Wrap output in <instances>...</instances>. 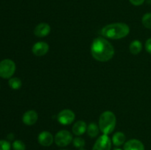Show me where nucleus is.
<instances>
[{
    "mask_svg": "<svg viewBox=\"0 0 151 150\" xmlns=\"http://www.w3.org/2000/svg\"><path fill=\"white\" fill-rule=\"evenodd\" d=\"M114 48L108 40L98 37L93 41L91 53L94 59L99 62H107L114 55Z\"/></svg>",
    "mask_w": 151,
    "mask_h": 150,
    "instance_id": "f257e3e1",
    "label": "nucleus"
},
{
    "mask_svg": "<svg viewBox=\"0 0 151 150\" xmlns=\"http://www.w3.org/2000/svg\"><path fill=\"white\" fill-rule=\"evenodd\" d=\"M130 32V27L125 23H113L102 28L100 33L105 38L117 40L126 37Z\"/></svg>",
    "mask_w": 151,
    "mask_h": 150,
    "instance_id": "f03ea898",
    "label": "nucleus"
},
{
    "mask_svg": "<svg viewBox=\"0 0 151 150\" xmlns=\"http://www.w3.org/2000/svg\"><path fill=\"white\" fill-rule=\"evenodd\" d=\"M116 124V118L111 111H105L100 115L99 119V128L104 135L111 133L114 130Z\"/></svg>",
    "mask_w": 151,
    "mask_h": 150,
    "instance_id": "7ed1b4c3",
    "label": "nucleus"
},
{
    "mask_svg": "<svg viewBox=\"0 0 151 150\" xmlns=\"http://www.w3.org/2000/svg\"><path fill=\"white\" fill-rule=\"evenodd\" d=\"M16 64L10 59H4L0 62V76L4 79H9L16 71Z\"/></svg>",
    "mask_w": 151,
    "mask_h": 150,
    "instance_id": "20e7f679",
    "label": "nucleus"
},
{
    "mask_svg": "<svg viewBox=\"0 0 151 150\" xmlns=\"http://www.w3.org/2000/svg\"><path fill=\"white\" fill-rule=\"evenodd\" d=\"M55 143L57 146L60 147H65L70 144L73 140L72 133L69 131L63 129L55 134Z\"/></svg>",
    "mask_w": 151,
    "mask_h": 150,
    "instance_id": "39448f33",
    "label": "nucleus"
},
{
    "mask_svg": "<svg viewBox=\"0 0 151 150\" xmlns=\"http://www.w3.org/2000/svg\"><path fill=\"white\" fill-rule=\"evenodd\" d=\"M111 140L108 135H102L96 140L92 150H111Z\"/></svg>",
    "mask_w": 151,
    "mask_h": 150,
    "instance_id": "423d86ee",
    "label": "nucleus"
},
{
    "mask_svg": "<svg viewBox=\"0 0 151 150\" xmlns=\"http://www.w3.org/2000/svg\"><path fill=\"white\" fill-rule=\"evenodd\" d=\"M57 119L60 124L69 125L75 121V114L72 110L69 109H64L59 112Z\"/></svg>",
    "mask_w": 151,
    "mask_h": 150,
    "instance_id": "0eeeda50",
    "label": "nucleus"
},
{
    "mask_svg": "<svg viewBox=\"0 0 151 150\" xmlns=\"http://www.w3.org/2000/svg\"><path fill=\"white\" fill-rule=\"evenodd\" d=\"M49 45L47 43L44 41H39L35 43L32 48V52L37 57H41L47 54L49 51Z\"/></svg>",
    "mask_w": 151,
    "mask_h": 150,
    "instance_id": "6e6552de",
    "label": "nucleus"
},
{
    "mask_svg": "<svg viewBox=\"0 0 151 150\" xmlns=\"http://www.w3.org/2000/svg\"><path fill=\"white\" fill-rule=\"evenodd\" d=\"M55 138L52 134L48 131L40 132L38 136V142L42 146H50L53 144Z\"/></svg>",
    "mask_w": 151,
    "mask_h": 150,
    "instance_id": "1a4fd4ad",
    "label": "nucleus"
},
{
    "mask_svg": "<svg viewBox=\"0 0 151 150\" xmlns=\"http://www.w3.org/2000/svg\"><path fill=\"white\" fill-rule=\"evenodd\" d=\"M38 119V115L37 112L33 110H29L24 113L22 116V121L27 126H32L36 123Z\"/></svg>",
    "mask_w": 151,
    "mask_h": 150,
    "instance_id": "9d476101",
    "label": "nucleus"
},
{
    "mask_svg": "<svg viewBox=\"0 0 151 150\" xmlns=\"http://www.w3.org/2000/svg\"><path fill=\"white\" fill-rule=\"evenodd\" d=\"M51 32V27L47 23H40L35 26L34 29V34L38 38H44L47 36Z\"/></svg>",
    "mask_w": 151,
    "mask_h": 150,
    "instance_id": "9b49d317",
    "label": "nucleus"
},
{
    "mask_svg": "<svg viewBox=\"0 0 151 150\" xmlns=\"http://www.w3.org/2000/svg\"><path fill=\"white\" fill-rule=\"evenodd\" d=\"M123 150H145V145L138 139H131L124 144Z\"/></svg>",
    "mask_w": 151,
    "mask_h": 150,
    "instance_id": "f8f14e48",
    "label": "nucleus"
},
{
    "mask_svg": "<svg viewBox=\"0 0 151 150\" xmlns=\"http://www.w3.org/2000/svg\"><path fill=\"white\" fill-rule=\"evenodd\" d=\"M87 124L84 121H78L72 126V132L77 136L83 135L87 131Z\"/></svg>",
    "mask_w": 151,
    "mask_h": 150,
    "instance_id": "ddd939ff",
    "label": "nucleus"
},
{
    "mask_svg": "<svg viewBox=\"0 0 151 150\" xmlns=\"http://www.w3.org/2000/svg\"><path fill=\"white\" fill-rule=\"evenodd\" d=\"M125 139H126V137H125V134L123 132H116L112 136L111 141L114 146H120L123 145L125 144Z\"/></svg>",
    "mask_w": 151,
    "mask_h": 150,
    "instance_id": "4468645a",
    "label": "nucleus"
},
{
    "mask_svg": "<svg viewBox=\"0 0 151 150\" xmlns=\"http://www.w3.org/2000/svg\"><path fill=\"white\" fill-rule=\"evenodd\" d=\"M130 52L133 54H138L142 50V44L139 40H134L129 46Z\"/></svg>",
    "mask_w": 151,
    "mask_h": 150,
    "instance_id": "2eb2a0df",
    "label": "nucleus"
},
{
    "mask_svg": "<svg viewBox=\"0 0 151 150\" xmlns=\"http://www.w3.org/2000/svg\"><path fill=\"white\" fill-rule=\"evenodd\" d=\"M87 133L90 138H95L98 135L100 128L95 123H90L87 126Z\"/></svg>",
    "mask_w": 151,
    "mask_h": 150,
    "instance_id": "dca6fc26",
    "label": "nucleus"
},
{
    "mask_svg": "<svg viewBox=\"0 0 151 150\" xmlns=\"http://www.w3.org/2000/svg\"><path fill=\"white\" fill-rule=\"evenodd\" d=\"M9 86L13 90H18L22 87V82L19 78L18 77H12L10 78L8 81Z\"/></svg>",
    "mask_w": 151,
    "mask_h": 150,
    "instance_id": "f3484780",
    "label": "nucleus"
},
{
    "mask_svg": "<svg viewBox=\"0 0 151 150\" xmlns=\"http://www.w3.org/2000/svg\"><path fill=\"white\" fill-rule=\"evenodd\" d=\"M142 23L147 29H151V13H147L142 18Z\"/></svg>",
    "mask_w": 151,
    "mask_h": 150,
    "instance_id": "a211bd4d",
    "label": "nucleus"
},
{
    "mask_svg": "<svg viewBox=\"0 0 151 150\" xmlns=\"http://www.w3.org/2000/svg\"><path fill=\"white\" fill-rule=\"evenodd\" d=\"M72 144H73L74 146L76 147V148L83 149L85 146L86 142L83 138H81V137H76L72 140Z\"/></svg>",
    "mask_w": 151,
    "mask_h": 150,
    "instance_id": "6ab92c4d",
    "label": "nucleus"
},
{
    "mask_svg": "<svg viewBox=\"0 0 151 150\" xmlns=\"http://www.w3.org/2000/svg\"><path fill=\"white\" fill-rule=\"evenodd\" d=\"M12 148L13 150H26V146L23 141L20 140H16L12 144Z\"/></svg>",
    "mask_w": 151,
    "mask_h": 150,
    "instance_id": "aec40b11",
    "label": "nucleus"
},
{
    "mask_svg": "<svg viewBox=\"0 0 151 150\" xmlns=\"http://www.w3.org/2000/svg\"><path fill=\"white\" fill-rule=\"evenodd\" d=\"M11 145L10 142L5 140H0V150H10Z\"/></svg>",
    "mask_w": 151,
    "mask_h": 150,
    "instance_id": "412c9836",
    "label": "nucleus"
},
{
    "mask_svg": "<svg viewBox=\"0 0 151 150\" xmlns=\"http://www.w3.org/2000/svg\"><path fill=\"white\" fill-rule=\"evenodd\" d=\"M145 47L146 51H147L149 54H151V38H148V39L146 41Z\"/></svg>",
    "mask_w": 151,
    "mask_h": 150,
    "instance_id": "4be33fe9",
    "label": "nucleus"
},
{
    "mask_svg": "<svg viewBox=\"0 0 151 150\" xmlns=\"http://www.w3.org/2000/svg\"><path fill=\"white\" fill-rule=\"evenodd\" d=\"M145 0H129L131 4L134 6L142 5V4H143V3L145 2Z\"/></svg>",
    "mask_w": 151,
    "mask_h": 150,
    "instance_id": "5701e85b",
    "label": "nucleus"
},
{
    "mask_svg": "<svg viewBox=\"0 0 151 150\" xmlns=\"http://www.w3.org/2000/svg\"><path fill=\"white\" fill-rule=\"evenodd\" d=\"M7 138L10 140H13L14 138V135H13V133H10L8 135H7Z\"/></svg>",
    "mask_w": 151,
    "mask_h": 150,
    "instance_id": "b1692460",
    "label": "nucleus"
},
{
    "mask_svg": "<svg viewBox=\"0 0 151 150\" xmlns=\"http://www.w3.org/2000/svg\"><path fill=\"white\" fill-rule=\"evenodd\" d=\"M114 150H122V149H119V148H116V149H114Z\"/></svg>",
    "mask_w": 151,
    "mask_h": 150,
    "instance_id": "393cba45",
    "label": "nucleus"
},
{
    "mask_svg": "<svg viewBox=\"0 0 151 150\" xmlns=\"http://www.w3.org/2000/svg\"><path fill=\"white\" fill-rule=\"evenodd\" d=\"M79 150H86V149H80Z\"/></svg>",
    "mask_w": 151,
    "mask_h": 150,
    "instance_id": "a878e982",
    "label": "nucleus"
},
{
    "mask_svg": "<svg viewBox=\"0 0 151 150\" xmlns=\"http://www.w3.org/2000/svg\"><path fill=\"white\" fill-rule=\"evenodd\" d=\"M63 150H66V149H63Z\"/></svg>",
    "mask_w": 151,
    "mask_h": 150,
    "instance_id": "bb28decb",
    "label": "nucleus"
}]
</instances>
